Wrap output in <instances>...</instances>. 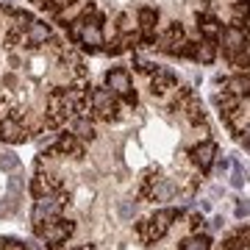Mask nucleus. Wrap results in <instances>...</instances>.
I'll return each instance as SVG.
<instances>
[{
	"label": "nucleus",
	"instance_id": "obj_10",
	"mask_svg": "<svg viewBox=\"0 0 250 250\" xmlns=\"http://www.w3.org/2000/svg\"><path fill=\"white\" fill-rule=\"evenodd\" d=\"M239 103H242V98H236V95H231V92H217L214 95V106L220 108L223 117L236 114V111H239Z\"/></svg>",
	"mask_w": 250,
	"mask_h": 250
},
{
	"label": "nucleus",
	"instance_id": "obj_17",
	"mask_svg": "<svg viewBox=\"0 0 250 250\" xmlns=\"http://www.w3.org/2000/svg\"><path fill=\"white\" fill-rule=\"evenodd\" d=\"M134 64H136V70H139V72H145V75H153V72L159 70V64H156V62H150V59H145V56H139V53L134 56Z\"/></svg>",
	"mask_w": 250,
	"mask_h": 250
},
{
	"label": "nucleus",
	"instance_id": "obj_19",
	"mask_svg": "<svg viewBox=\"0 0 250 250\" xmlns=\"http://www.w3.org/2000/svg\"><path fill=\"white\" fill-rule=\"evenodd\" d=\"M236 136H239V142H242V145H245V147L250 150V123H245V125H242V128H239V134H236Z\"/></svg>",
	"mask_w": 250,
	"mask_h": 250
},
{
	"label": "nucleus",
	"instance_id": "obj_15",
	"mask_svg": "<svg viewBox=\"0 0 250 250\" xmlns=\"http://www.w3.org/2000/svg\"><path fill=\"white\" fill-rule=\"evenodd\" d=\"M0 170L3 172H17L20 170V156L14 150H0Z\"/></svg>",
	"mask_w": 250,
	"mask_h": 250
},
{
	"label": "nucleus",
	"instance_id": "obj_6",
	"mask_svg": "<svg viewBox=\"0 0 250 250\" xmlns=\"http://www.w3.org/2000/svg\"><path fill=\"white\" fill-rule=\"evenodd\" d=\"M189 156H192V161L200 167V172H208L211 167H214L217 145H214V142H200V145H195V147L189 150Z\"/></svg>",
	"mask_w": 250,
	"mask_h": 250
},
{
	"label": "nucleus",
	"instance_id": "obj_25",
	"mask_svg": "<svg viewBox=\"0 0 250 250\" xmlns=\"http://www.w3.org/2000/svg\"><path fill=\"white\" fill-rule=\"evenodd\" d=\"M245 3H250V0H245Z\"/></svg>",
	"mask_w": 250,
	"mask_h": 250
},
{
	"label": "nucleus",
	"instance_id": "obj_7",
	"mask_svg": "<svg viewBox=\"0 0 250 250\" xmlns=\"http://www.w3.org/2000/svg\"><path fill=\"white\" fill-rule=\"evenodd\" d=\"M197 31H200L203 39H214V42H217V36H220V31H223V22H220L217 14L197 11Z\"/></svg>",
	"mask_w": 250,
	"mask_h": 250
},
{
	"label": "nucleus",
	"instance_id": "obj_9",
	"mask_svg": "<svg viewBox=\"0 0 250 250\" xmlns=\"http://www.w3.org/2000/svg\"><path fill=\"white\" fill-rule=\"evenodd\" d=\"M159 25V9L153 6H139L136 9V28L139 31H156Z\"/></svg>",
	"mask_w": 250,
	"mask_h": 250
},
{
	"label": "nucleus",
	"instance_id": "obj_11",
	"mask_svg": "<svg viewBox=\"0 0 250 250\" xmlns=\"http://www.w3.org/2000/svg\"><path fill=\"white\" fill-rule=\"evenodd\" d=\"M225 86H228L225 92H231V95H236V98H250V72H239V75L228 78Z\"/></svg>",
	"mask_w": 250,
	"mask_h": 250
},
{
	"label": "nucleus",
	"instance_id": "obj_8",
	"mask_svg": "<svg viewBox=\"0 0 250 250\" xmlns=\"http://www.w3.org/2000/svg\"><path fill=\"white\" fill-rule=\"evenodd\" d=\"M178 83V75L172 70H167V67H159V70L150 75V92L153 95H164L167 89H172Z\"/></svg>",
	"mask_w": 250,
	"mask_h": 250
},
{
	"label": "nucleus",
	"instance_id": "obj_13",
	"mask_svg": "<svg viewBox=\"0 0 250 250\" xmlns=\"http://www.w3.org/2000/svg\"><path fill=\"white\" fill-rule=\"evenodd\" d=\"M195 62L197 64H214L217 62V42L214 39H203V42H197Z\"/></svg>",
	"mask_w": 250,
	"mask_h": 250
},
{
	"label": "nucleus",
	"instance_id": "obj_5",
	"mask_svg": "<svg viewBox=\"0 0 250 250\" xmlns=\"http://www.w3.org/2000/svg\"><path fill=\"white\" fill-rule=\"evenodd\" d=\"M103 86H108L114 95H125L128 89H134V83H131V72L125 70V67H114V70H108L106 78H103Z\"/></svg>",
	"mask_w": 250,
	"mask_h": 250
},
{
	"label": "nucleus",
	"instance_id": "obj_1",
	"mask_svg": "<svg viewBox=\"0 0 250 250\" xmlns=\"http://www.w3.org/2000/svg\"><path fill=\"white\" fill-rule=\"evenodd\" d=\"M184 42H187V31H184V25H181V22H170V25L159 34L156 47H159L161 53L178 56V50H181V45H184Z\"/></svg>",
	"mask_w": 250,
	"mask_h": 250
},
{
	"label": "nucleus",
	"instance_id": "obj_24",
	"mask_svg": "<svg viewBox=\"0 0 250 250\" xmlns=\"http://www.w3.org/2000/svg\"><path fill=\"white\" fill-rule=\"evenodd\" d=\"M223 225H225L223 217H214V220H211V228H214V231H223Z\"/></svg>",
	"mask_w": 250,
	"mask_h": 250
},
{
	"label": "nucleus",
	"instance_id": "obj_12",
	"mask_svg": "<svg viewBox=\"0 0 250 250\" xmlns=\"http://www.w3.org/2000/svg\"><path fill=\"white\" fill-rule=\"evenodd\" d=\"M181 111L187 114V120H189L192 125H206V111H203V103L197 100V95H195V92H192V98L187 100V106L181 108Z\"/></svg>",
	"mask_w": 250,
	"mask_h": 250
},
{
	"label": "nucleus",
	"instance_id": "obj_3",
	"mask_svg": "<svg viewBox=\"0 0 250 250\" xmlns=\"http://www.w3.org/2000/svg\"><path fill=\"white\" fill-rule=\"evenodd\" d=\"M220 42H223V56L233 53V50H242V47H248V31L239 25H223L220 36H217Z\"/></svg>",
	"mask_w": 250,
	"mask_h": 250
},
{
	"label": "nucleus",
	"instance_id": "obj_21",
	"mask_svg": "<svg viewBox=\"0 0 250 250\" xmlns=\"http://www.w3.org/2000/svg\"><path fill=\"white\" fill-rule=\"evenodd\" d=\"M236 236H239L242 248L248 250V248H250V225H245V228H239V231H236Z\"/></svg>",
	"mask_w": 250,
	"mask_h": 250
},
{
	"label": "nucleus",
	"instance_id": "obj_2",
	"mask_svg": "<svg viewBox=\"0 0 250 250\" xmlns=\"http://www.w3.org/2000/svg\"><path fill=\"white\" fill-rule=\"evenodd\" d=\"M31 139V131L22 120H14V117H6L0 120V142H9V145H20Z\"/></svg>",
	"mask_w": 250,
	"mask_h": 250
},
{
	"label": "nucleus",
	"instance_id": "obj_16",
	"mask_svg": "<svg viewBox=\"0 0 250 250\" xmlns=\"http://www.w3.org/2000/svg\"><path fill=\"white\" fill-rule=\"evenodd\" d=\"M208 248H211V239L208 236H200V233L181 242V250H208Z\"/></svg>",
	"mask_w": 250,
	"mask_h": 250
},
{
	"label": "nucleus",
	"instance_id": "obj_26",
	"mask_svg": "<svg viewBox=\"0 0 250 250\" xmlns=\"http://www.w3.org/2000/svg\"><path fill=\"white\" fill-rule=\"evenodd\" d=\"M34 3H39V0H34Z\"/></svg>",
	"mask_w": 250,
	"mask_h": 250
},
{
	"label": "nucleus",
	"instance_id": "obj_20",
	"mask_svg": "<svg viewBox=\"0 0 250 250\" xmlns=\"http://www.w3.org/2000/svg\"><path fill=\"white\" fill-rule=\"evenodd\" d=\"M236 217H250V200H236Z\"/></svg>",
	"mask_w": 250,
	"mask_h": 250
},
{
	"label": "nucleus",
	"instance_id": "obj_23",
	"mask_svg": "<svg viewBox=\"0 0 250 250\" xmlns=\"http://www.w3.org/2000/svg\"><path fill=\"white\" fill-rule=\"evenodd\" d=\"M231 187H233V189H242V187H245V175H242L239 167H236V172L231 175Z\"/></svg>",
	"mask_w": 250,
	"mask_h": 250
},
{
	"label": "nucleus",
	"instance_id": "obj_18",
	"mask_svg": "<svg viewBox=\"0 0 250 250\" xmlns=\"http://www.w3.org/2000/svg\"><path fill=\"white\" fill-rule=\"evenodd\" d=\"M117 214L123 217V220H134L136 203H134V200H120V206H117Z\"/></svg>",
	"mask_w": 250,
	"mask_h": 250
},
{
	"label": "nucleus",
	"instance_id": "obj_14",
	"mask_svg": "<svg viewBox=\"0 0 250 250\" xmlns=\"http://www.w3.org/2000/svg\"><path fill=\"white\" fill-rule=\"evenodd\" d=\"M228 62H231V67H236V70H248L250 67V45L248 47H242V50H233V53H228L225 56Z\"/></svg>",
	"mask_w": 250,
	"mask_h": 250
},
{
	"label": "nucleus",
	"instance_id": "obj_4",
	"mask_svg": "<svg viewBox=\"0 0 250 250\" xmlns=\"http://www.w3.org/2000/svg\"><path fill=\"white\" fill-rule=\"evenodd\" d=\"M25 39H28V45L42 47L53 39V31H50V25H47L45 20L31 17V22H28V28H25Z\"/></svg>",
	"mask_w": 250,
	"mask_h": 250
},
{
	"label": "nucleus",
	"instance_id": "obj_22",
	"mask_svg": "<svg viewBox=\"0 0 250 250\" xmlns=\"http://www.w3.org/2000/svg\"><path fill=\"white\" fill-rule=\"evenodd\" d=\"M203 223H206V220H203V214H192V217H189V228H192V231H200V228H203Z\"/></svg>",
	"mask_w": 250,
	"mask_h": 250
}]
</instances>
